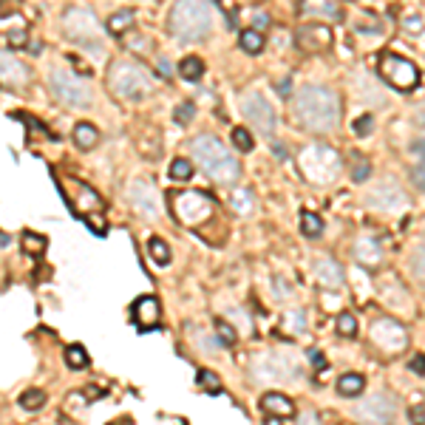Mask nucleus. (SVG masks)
Returning <instances> with one entry per match:
<instances>
[{
    "label": "nucleus",
    "mask_w": 425,
    "mask_h": 425,
    "mask_svg": "<svg viewBox=\"0 0 425 425\" xmlns=\"http://www.w3.org/2000/svg\"><path fill=\"white\" fill-rule=\"evenodd\" d=\"M179 74H181V80H188V82H199L201 74H204V63L199 57H185L179 63Z\"/></svg>",
    "instance_id": "nucleus-27"
},
{
    "label": "nucleus",
    "mask_w": 425,
    "mask_h": 425,
    "mask_svg": "<svg viewBox=\"0 0 425 425\" xmlns=\"http://www.w3.org/2000/svg\"><path fill=\"white\" fill-rule=\"evenodd\" d=\"M408 369H411L414 374L425 377V354H417V357H411V363H408Z\"/></svg>",
    "instance_id": "nucleus-44"
},
{
    "label": "nucleus",
    "mask_w": 425,
    "mask_h": 425,
    "mask_svg": "<svg viewBox=\"0 0 425 425\" xmlns=\"http://www.w3.org/2000/svg\"><path fill=\"white\" fill-rule=\"evenodd\" d=\"M372 125H374V119H372L369 114H363L360 119H354L352 131H354V136H369V134H372Z\"/></svg>",
    "instance_id": "nucleus-42"
},
{
    "label": "nucleus",
    "mask_w": 425,
    "mask_h": 425,
    "mask_svg": "<svg viewBox=\"0 0 425 425\" xmlns=\"http://www.w3.org/2000/svg\"><path fill=\"white\" fill-rule=\"evenodd\" d=\"M261 414L269 417V419H292L295 417V403L287 397V394H278V391H266L261 397Z\"/></svg>",
    "instance_id": "nucleus-16"
},
{
    "label": "nucleus",
    "mask_w": 425,
    "mask_h": 425,
    "mask_svg": "<svg viewBox=\"0 0 425 425\" xmlns=\"http://www.w3.org/2000/svg\"><path fill=\"white\" fill-rule=\"evenodd\" d=\"M309 360H315L318 366H323V360H320V352H309Z\"/></svg>",
    "instance_id": "nucleus-50"
},
{
    "label": "nucleus",
    "mask_w": 425,
    "mask_h": 425,
    "mask_svg": "<svg viewBox=\"0 0 425 425\" xmlns=\"http://www.w3.org/2000/svg\"><path fill=\"white\" fill-rule=\"evenodd\" d=\"M338 332L343 338H352V335H357V320H354V315H349V312H341L338 315Z\"/></svg>",
    "instance_id": "nucleus-37"
},
{
    "label": "nucleus",
    "mask_w": 425,
    "mask_h": 425,
    "mask_svg": "<svg viewBox=\"0 0 425 425\" xmlns=\"http://www.w3.org/2000/svg\"><path fill=\"white\" fill-rule=\"evenodd\" d=\"M408 417H411L414 422H425V406H411Z\"/></svg>",
    "instance_id": "nucleus-46"
},
{
    "label": "nucleus",
    "mask_w": 425,
    "mask_h": 425,
    "mask_svg": "<svg viewBox=\"0 0 425 425\" xmlns=\"http://www.w3.org/2000/svg\"><path fill=\"white\" fill-rule=\"evenodd\" d=\"M417 156H419V165L414 168V185H417V190H422L425 193V142H419L417 145Z\"/></svg>",
    "instance_id": "nucleus-35"
},
{
    "label": "nucleus",
    "mask_w": 425,
    "mask_h": 425,
    "mask_svg": "<svg viewBox=\"0 0 425 425\" xmlns=\"http://www.w3.org/2000/svg\"><path fill=\"white\" fill-rule=\"evenodd\" d=\"M20 406H23L26 411H40V408L46 406V394H43L40 388H28V391L20 394Z\"/></svg>",
    "instance_id": "nucleus-33"
},
{
    "label": "nucleus",
    "mask_w": 425,
    "mask_h": 425,
    "mask_svg": "<svg viewBox=\"0 0 425 425\" xmlns=\"http://www.w3.org/2000/svg\"><path fill=\"white\" fill-rule=\"evenodd\" d=\"M100 142V131L91 125V123H77L74 125V145L80 150H91V147H97Z\"/></svg>",
    "instance_id": "nucleus-21"
},
{
    "label": "nucleus",
    "mask_w": 425,
    "mask_h": 425,
    "mask_svg": "<svg viewBox=\"0 0 425 425\" xmlns=\"http://www.w3.org/2000/svg\"><path fill=\"white\" fill-rule=\"evenodd\" d=\"M303 12H312V15H326V17H335L341 20V6L335 0H303Z\"/></svg>",
    "instance_id": "nucleus-26"
},
{
    "label": "nucleus",
    "mask_w": 425,
    "mask_h": 425,
    "mask_svg": "<svg viewBox=\"0 0 425 425\" xmlns=\"http://www.w3.org/2000/svg\"><path fill=\"white\" fill-rule=\"evenodd\" d=\"M363 388H366V377L363 374H343L338 377V394H343V397H357V394H363Z\"/></svg>",
    "instance_id": "nucleus-23"
},
{
    "label": "nucleus",
    "mask_w": 425,
    "mask_h": 425,
    "mask_svg": "<svg viewBox=\"0 0 425 425\" xmlns=\"http://www.w3.org/2000/svg\"><path fill=\"white\" fill-rule=\"evenodd\" d=\"M255 23L264 28V26H269V17H266V15H258V17H255Z\"/></svg>",
    "instance_id": "nucleus-49"
},
{
    "label": "nucleus",
    "mask_w": 425,
    "mask_h": 425,
    "mask_svg": "<svg viewBox=\"0 0 425 425\" xmlns=\"http://www.w3.org/2000/svg\"><path fill=\"white\" fill-rule=\"evenodd\" d=\"M6 40H9V46H17V48H26L28 46V37L23 32H12V35H6Z\"/></svg>",
    "instance_id": "nucleus-45"
},
{
    "label": "nucleus",
    "mask_w": 425,
    "mask_h": 425,
    "mask_svg": "<svg viewBox=\"0 0 425 425\" xmlns=\"http://www.w3.org/2000/svg\"><path fill=\"white\" fill-rule=\"evenodd\" d=\"M20 247H23V253H28V255H43V253H46V238L37 235V233H23Z\"/></svg>",
    "instance_id": "nucleus-32"
},
{
    "label": "nucleus",
    "mask_w": 425,
    "mask_h": 425,
    "mask_svg": "<svg viewBox=\"0 0 425 425\" xmlns=\"http://www.w3.org/2000/svg\"><path fill=\"white\" fill-rule=\"evenodd\" d=\"M216 332H219V341H221L224 346H235L238 335H235V329H233L230 323H224V320H216Z\"/></svg>",
    "instance_id": "nucleus-38"
},
{
    "label": "nucleus",
    "mask_w": 425,
    "mask_h": 425,
    "mask_svg": "<svg viewBox=\"0 0 425 425\" xmlns=\"http://www.w3.org/2000/svg\"><path fill=\"white\" fill-rule=\"evenodd\" d=\"M233 207H235L238 212H250V210H253V193H250V190L233 193Z\"/></svg>",
    "instance_id": "nucleus-39"
},
{
    "label": "nucleus",
    "mask_w": 425,
    "mask_h": 425,
    "mask_svg": "<svg viewBox=\"0 0 425 425\" xmlns=\"http://www.w3.org/2000/svg\"><path fill=\"white\" fill-rule=\"evenodd\" d=\"M300 170L307 173V179L318 181V185H326L338 176L341 170V156L335 154V147H326V145H312L307 147L303 154L298 156Z\"/></svg>",
    "instance_id": "nucleus-6"
},
{
    "label": "nucleus",
    "mask_w": 425,
    "mask_h": 425,
    "mask_svg": "<svg viewBox=\"0 0 425 425\" xmlns=\"http://www.w3.org/2000/svg\"><path fill=\"white\" fill-rule=\"evenodd\" d=\"M298 46L303 51H326L332 46V28L323 23H312V26H300L298 28Z\"/></svg>",
    "instance_id": "nucleus-14"
},
{
    "label": "nucleus",
    "mask_w": 425,
    "mask_h": 425,
    "mask_svg": "<svg viewBox=\"0 0 425 425\" xmlns=\"http://www.w3.org/2000/svg\"><path fill=\"white\" fill-rule=\"evenodd\" d=\"M377 71H380V77H383L391 88H397V91H414L417 82H419L417 66L411 63V60L397 57V54H386V57L380 60Z\"/></svg>",
    "instance_id": "nucleus-8"
},
{
    "label": "nucleus",
    "mask_w": 425,
    "mask_h": 425,
    "mask_svg": "<svg viewBox=\"0 0 425 425\" xmlns=\"http://www.w3.org/2000/svg\"><path fill=\"white\" fill-rule=\"evenodd\" d=\"M108 82H111V91L119 97V100H145L150 91H154V80L150 74L136 66V63H128V60H119V63L111 66L108 71Z\"/></svg>",
    "instance_id": "nucleus-4"
},
{
    "label": "nucleus",
    "mask_w": 425,
    "mask_h": 425,
    "mask_svg": "<svg viewBox=\"0 0 425 425\" xmlns=\"http://www.w3.org/2000/svg\"><path fill=\"white\" fill-rule=\"evenodd\" d=\"M403 26H406V28H411V32H419V28H422V20H419V17H406V20H403Z\"/></svg>",
    "instance_id": "nucleus-47"
},
{
    "label": "nucleus",
    "mask_w": 425,
    "mask_h": 425,
    "mask_svg": "<svg viewBox=\"0 0 425 425\" xmlns=\"http://www.w3.org/2000/svg\"><path fill=\"white\" fill-rule=\"evenodd\" d=\"M298 123L312 134H329L341 123V97L326 85H303L295 97Z\"/></svg>",
    "instance_id": "nucleus-1"
},
{
    "label": "nucleus",
    "mask_w": 425,
    "mask_h": 425,
    "mask_svg": "<svg viewBox=\"0 0 425 425\" xmlns=\"http://www.w3.org/2000/svg\"><path fill=\"white\" fill-rule=\"evenodd\" d=\"M196 386H199L201 391H207V394H219V391H221V380H219V374H216V372H210V369H199V374H196Z\"/></svg>",
    "instance_id": "nucleus-30"
},
{
    "label": "nucleus",
    "mask_w": 425,
    "mask_h": 425,
    "mask_svg": "<svg viewBox=\"0 0 425 425\" xmlns=\"http://www.w3.org/2000/svg\"><path fill=\"white\" fill-rule=\"evenodd\" d=\"M372 341H374V346H377L380 352L394 354V352H403V349H406L408 335H406V329H403L397 320L383 318V320H377V323L372 326Z\"/></svg>",
    "instance_id": "nucleus-12"
},
{
    "label": "nucleus",
    "mask_w": 425,
    "mask_h": 425,
    "mask_svg": "<svg viewBox=\"0 0 425 425\" xmlns=\"http://www.w3.org/2000/svg\"><path fill=\"white\" fill-rule=\"evenodd\" d=\"M63 28H66V35L77 43L97 40V35H100V26H97L94 15H91L88 9H80V6H74L63 15Z\"/></svg>",
    "instance_id": "nucleus-11"
},
{
    "label": "nucleus",
    "mask_w": 425,
    "mask_h": 425,
    "mask_svg": "<svg viewBox=\"0 0 425 425\" xmlns=\"http://www.w3.org/2000/svg\"><path fill=\"white\" fill-rule=\"evenodd\" d=\"M241 114H244V119L258 128L264 136H272L275 134V125H278V116H275V108H272L266 102L264 94H255V91H250V94L241 97Z\"/></svg>",
    "instance_id": "nucleus-9"
},
{
    "label": "nucleus",
    "mask_w": 425,
    "mask_h": 425,
    "mask_svg": "<svg viewBox=\"0 0 425 425\" xmlns=\"http://www.w3.org/2000/svg\"><path fill=\"white\" fill-rule=\"evenodd\" d=\"M48 88H51L54 100L69 105V108H88L91 105V88L85 85L82 77L71 74L69 69H51Z\"/></svg>",
    "instance_id": "nucleus-5"
},
{
    "label": "nucleus",
    "mask_w": 425,
    "mask_h": 425,
    "mask_svg": "<svg viewBox=\"0 0 425 425\" xmlns=\"http://www.w3.org/2000/svg\"><path fill=\"white\" fill-rule=\"evenodd\" d=\"M147 255L154 258V264L168 266V264H170V247L165 244V238L150 235V238H147Z\"/></svg>",
    "instance_id": "nucleus-25"
},
{
    "label": "nucleus",
    "mask_w": 425,
    "mask_h": 425,
    "mask_svg": "<svg viewBox=\"0 0 425 425\" xmlns=\"http://www.w3.org/2000/svg\"><path fill=\"white\" fill-rule=\"evenodd\" d=\"M193 154L199 159V168L219 185H235L238 176H241V165L238 159L224 147V142L219 136H210L201 134L193 139Z\"/></svg>",
    "instance_id": "nucleus-2"
},
{
    "label": "nucleus",
    "mask_w": 425,
    "mask_h": 425,
    "mask_svg": "<svg viewBox=\"0 0 425 425\" xmlns=\"http://www.w3.org/2000/svg\"><path fill=\"white\" fill-rule=\"evenodd\" d=\"M253 372L261 380H289V372H298L295 366H287V363H275V354H258L253 363Z\"/></svg>",
    "instance_id": "nucleus-17"
},
{
    "label": "nucleus",
    "mask_w": 425,
    "mask_h": 425,
    "mask_svg": "<svg viewBox=\"0 0 425 425\" xmlns=\"http://www.w3.org/2000/svg\"><path fill=\"white\" fill-rule=\"evenodd\" d=\"M131 318L136 323L139 332H150L154 326H159V318H162V309H159V300L154 295H142L134 300L131 307Z\"/></svg>",
    "instance_id": "nucleus-13"
},
{
    "label": "nucleus",
    "mask_w": 425,
    "mask_h": 425,
    "mask_svg": "<svg viewBox=\"0 0 425 425\" xmlns=\"http://www.w3.org/2000/svg\"><path fill=\"white\" fill-rule=\"evenodd\" d=\"M352 179H354V181H366V179H369V162L354 165V168H352Z\"/></svg>",
    "instance_id": "nucleus-43"
},
{
    "label": "nucleus",
    "mask_w": 425,
    "mask_h": 425,
    "mask_svg": "<svg viewBox=\"0 0 425 425\" xmlns=\"http://www.w3.org/2000/svg\"><path fill=\"white\" fill-rule=\"evenodd\" d=\"M193 114H196V105H193V102H181V105L173 111V119H176L179 125H188L190 119H193Z\"/></svg>",
    "instance_id": "nucleus-41"
},
{
    "label": "nucleus",
    "mask_w": 425,
    "mask_h": 425,
    "mask_svg": "<svg viewBox=\"0 0 425 425\" xmlns=\"http://www.w3.org/2000/svg\"><path fill=\"white\" fill-rule=\"evenodd\" d=\"M66 363H69V369H85L88 366V352H85V346H80V343H71L69 349H66Z\"/></svg>",
    "instance_id": "nucleus-31"
},
{
    "label": "nucleus",
    "mask_w": 425,
    "mask_h": 425,
    "mask_svg": "<svg viewBox=\"0 0 425 425\" xmlns=\"http://www.w3.org/2000/svg\"><path fill=\"white\" fill-rule=\"evenodd\" d=\"M238 46L244 48L247 54H258L264 48V37H261L258 28H244V32H241V37H238Z\"/></svg>",
    "instance_id": "nucleus-28"
},
{
    "label": "nucleus",
    "mask_w": 425,
    "mask_h": 425,
    "mask_svg": "<svg viewBox=\"0 0 425 425\" xmlns=\"http://www.w3.org/2000/svg\"><path fill=\"white\" fill-rule=\"evenodd\" d=\"M193 176V165L188 159H173L170 162V179L173 181H188Z\"/></svg>",
    "instance_id": "nucleus-34"
},
{
    "label": "nucleus",
    "mask_w": 425,
    "mask_h": 425,
    "mask_svg": "<svg viewBox=\"0 0 425 425\" xmlns=\"http://www.w3.org/2000/svg\"><path fill=\"white\" fill-rule=\"evenodd\" d=\"M156 66H159V71H162V74H170V63H168L165 57H159V63H156Z\"/></svg>",
    "instance_id": "nucleus-48"
},
{
    "label": "nucleus",
    "mask_w": 425,
    "mask_h": 425,
    "mask_svg": "<svg viewBox=\"0 0 425 425\" xmlns=\"http://www.w3.org/2000/svg\"><path fill=\"white\" fill-rule=\"evenodd\" d=\"M315 278L326 289H338V287H343V269L332 258H315Z\"/></svg>",
    "instance_id": "nucleus-19"
},
{
    "label": "nucleus",
    "mask_w": 425,
    "mask_h": 425,
    "mask_svg": "<svg viewBox=\"0 0 425 425\" xmlns=\"http://www.w3.org/2000/svg\"><path fill=\"white\" fill-rule=\"evenodd\" d=\"M212 17L201 0H176L170 9V32L179 40H201L210 35Z\"/></svg>",
    "instance_id": "nucleus-3"
},
{
    "label": "nucleus",
    "mask_w": 425,
    "mask_h": 425,
    "mask_svg": "<svg viewBox=\"0 0 425 425\" xmlns=\"http://www.w3.org/2000/svg\"><path fill=\"white\" fill-rule=\"evenodd\" d=\"M233 145L238 147V150H253V145H255V139H253V134H250V128H233Z\"/></svg>",
    "instance_id": "nucleus-36"
},
{
    "label": "nucleus",
    "mask_w": 425,
    "mask_h": 425,
    "mask_svg": "<svg viewBox=\"0 0 425 425\" xmlns=\"http://www.w3.org/2000/svg\"><path fill=\"white\" fill-rule=\"evenodd\" d=\"M0 82L3 85H12V88H20L28 82V69L23 60H17L12 51H3L0 48Z\"/></svg>",
    "instance_id": "nucleus-15"
},
{
    "label": "nucleus",
    "mask_w": 425,
    "mask_h": 425,
    "mask_svg": "<svg viewBox=\"0 0 425 425\" xmlns=\"http://www.w3.org/2000/svg\"><path fill=\"white\" fill-rule=\"evenodd\" d=\"M391 193H397V188L394 185H386V188H377L374 193H372V199H369V204L372 207H380V210H394V207H400L406 199H388Z\"/></svg>",
    "instance_id": "nucleus-24"
},
{
    "label": "nucleus",
    "mask_w": 425,
    "mask_h": 425,
    "mask_svg": "<svg viewBox=\"0 0 425 425\" xmlns=\"http://www.w3.org/2000/svg\"><path fill=\"white\" fill-rule=\"evenodd\" d=\"M134 12L131 9H123V12H116V15H111L108 17V35H114V37H123V35H128L131 28H134Z\"/></svg>",
    "instance_id": "nucleus-22"
},
{
    "label": "nucleus",
    "mask_w": 425,
    "mask_h": 425,
    "mask_svg": "<svg viewBox=\"0 0 425 425\" xmlns=\"http://www.w3.org/2000/svg\"><path fill=\"white\" fill-rule=\"evenodd\" d=\"M394 414H397V408H394V403L388 397H383V394H374L372 400L360 406V417H366L372 422H391Z\"/></svg>",
    "instance_id": "nucleus-18"
},
{
    "label": "nucleus",
    "mask_w": 425,
    "mask_h": 425,
    "mask_svg": "<svg viewBox=\"0 0 425 425\" xmlns=\"http://www.w3.org/2000/svg\"><path fill=\"white\" fill-rule=\"evenodd\" d=\"M300 230L307 238H318L323 233V219L318 216V212H309V210L300 212Z\"/></svg>",
    "instance_id": "nucleus-29"
},
{
    "label": "nucleus",
    "mask_w": 425,
    "mask_h": 425,
    "mask_svg": "<svg viewBox=\"0 0 425 425\" xmlns=\"http://www.w3.org/2000/svg\"><path fill=\"white\" fill-rule=\"evenodd\" d=\"M173 204V216L181 221V224H199V221H207L216 210V201L212 196L201 193V190H185V193H173L170 199Z\"/></svg>",
    "instance_id": "nucleus-7"
},
{
    "label": "nucleus",
    "mask_w": 425,
    "mask_h": 425,
    "mask_svg": "<svg viewBox=\"0 0 425 425\" xmlns=\"http://www.w3.org/2000/svg\"><path fill=\"white\" fill-rule=\"evenodd\" d=\"M411 266H414V278L425 287V244L414 253V261H411Z\"/></svg>",
    "instance_id": "nucleus-40"
},
{
    "label": "nucleus",
    "mask_w": 425,
    "mask_h": 425,
    "mask_svg": "<svg viewBox=\"0 0 425 425\" xmlns=\"http://www.w3.org/2000/svg\"><path fill=\"white\" fill-rule=\"evenodd\" d=\"M128 201H131V207L139 212V216H145V219H159L162 216L159 193H156V188L150 185V181H142V179L131 181V185H128Z\"/></svg>",
    "instance_id": "nucleus-10"
},
{
    "label": "nucleus",
    "mask_w": 425,
    "mask_h": 425,
    "mask_svg": "<svg viewBox=\"0 0 425 425\" xmlns=\"http://www.w3.org/2000/svg\"><path fill=\"white\" fill-rule=\"evenodd\" d=\"M354 258L363 266H369V269L377 266V264H383V247H380V241H374V238H357Z\"/></svg>",
    "instance_id": "nucleus-20"
}]
</instances>
